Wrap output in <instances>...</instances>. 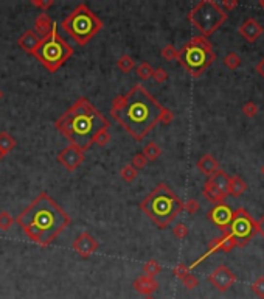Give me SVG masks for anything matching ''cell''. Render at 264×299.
Listing matches in <instances>:
<instances>
[{"label":"cell","instance_id":"836d02e7","mask_svg":"<svg viewBox=\"0 0 264 299\" xmlns=\"http://www.w3.org/2000/svg\"><path fill=\"white\" fill-rule=\"evenodd\" d=\"M252 292L257 295L260 299H264V276H260L252 284Z\"/></svg>","mask_w":264,"mask_h":299},{"label":"cell","instance_id":"ac0fdd59","mask_svg":"<svg viewBox=\"0 0 264 299\" xmlns=\"http://www.w3.org/2000/svg\"><path fill=\"white\" fill-rule=\"evenodd\" d=\"M207 181H210V183H211L216 188H219L221 192H224V193H227V195H229V183H230V176H229L224 170H216L211 176H209V179H207Z\"/></svg>","mask_w":264,"mask_h":299},{"label":"cell","instance_id":"9a60e30c","mask_svg":"<svg viewBox=\"0 0 264 299\" xmlns=\"http://www.w3.org/2000/svg\"><path fill=\"white\" fill-rule=\"evenodd\" d=\"M41 36H39L35 30H27L25 33H23L20 37H19V47L25 52V53H30L33 55V52L36 50V47L39 45V42H41Z\"/></svg>","mask_w":264,"mask_h":299},{"label":"cell","instance_id":"f907efd6","mask_svg":"<svg viewBox=\"0 0 264 299\" xmlns=\"http://www.w3.org/2000/svg\"><path fill=\"white\" fill-rule=\"evenodd\" d=\"M263 235H264V232H263Z\"/></svg>","mask_w":264,"mask_h":299},{"label":"cell","instance_id":"4fadbf2b","mask_svg":"<svg viewBox=\"0 0 264 299\" xmlns=\"http://www.w3.org/2000/svg\"><path fill=\"white\" fill-rule=\"evenodd\" d=\"M73 249H75V253H78L79 256H81L83 259H87V257H90L93 253H97L100 245H98V242L95 240V237L92 234L89 232H81L78 235V237L75 239L73 242Z\"/></svg>","mask_w":264,"mask_h":299},{"label":"cell","instance_id":"44dd1931","mask_svg":"<svg viewBox=\"0 0 264 299\" xmlns=\"http://www.w3.org/2000/svg\"><path fill=\"white\" fill-rule=\"evenodd\" d=\"M247 190V183L241 176H231L229 183V195L241 196Z\"/></svg>","mask_w":264,"mask_h":299},{"label":"cell","instance_id":"5bb4252c","mask_svg":"<svg viewBox=\"0 0 264 299\" xmlns=\"http://www.w3.org/2000/svg\"><path fill=\"white\" fill-rule=\"evenodd\" d=\"M263 33H264L263 25L253 18H249L247 20H244L243 25L239 27V35H241L246 41L250 42V44L255 42V41H258Z\"/></svg>","mask_w":264,"mask_h":299},{"label":"cell","instance_id":"681fc988","mask_svg":"<svg viewBox=\"0 0 264 299\" xmlns=\"http://www.w3.org/2000/svg\"><path fill=\"white\" fill-rule=\"evenodd\" d=\"M146 299H154V298H153V296H148Z\"/></svg>","mask_w":264,"mask_h":299},{"label":"cell","instance_id":"e575fe53","mask_svg":"<svg viewBox=\"0 0 264 299\" xmlns=\"http://www.w3.org/2000/svg\"><path fill=\"white\" fill-rule=\"evenodd\" d=\"M182 284H183V287H185L187 290H194L199 285V279L194 276V274L188 273L187 276L182 279Z\"/></svg>","mask_w":264,"mask_h":299},{"label":"cell","instance_id":"1f68e13d","mask_svg":"<svg viewBox=\"0 0 264 299\" xmlns=\"http://www.w3.org/2000/svg\"><path fill=\"white\" fill-rule=\"evenodd\" d=\"M146 164H148V159L145 156H143L141 153H137L134 157H132V161H131V165L135 168V170H141V168H145L146 167Z\"/></svg>","mask_w":264,"mask_h":299},{"label":"cell","instance_id":"ba28073f","mask_svg":"<svg viewBox=\"0 0 264 299\" xmlns=\"http://www.w3.org/2000/svg\"><path fill=\"white\" fill-rule=\"evenodd\" d=\"M187 19L201 33V36L209 39V36L224 25V22L227 20V13L213 0H201L188 13Z\"/></svg>","mask_w":264,"mask_h":299},{"label":"cell","instance_id":"6da1fadb","mask_svg":"<svg viewBox=\"0 0 264 299\" xmlns=\"http://www.w3.org/2000/svg\"><path fill=\"white\" fill-rule=\"evenodd\" d=\"M163 111L165 108L143 84H135L124 95H115L110 105V115L137 142L145 139L160 123Z\"/></svg>","mask_w":264,"mask_h":299},{"label":"cell","instance_id":"ab89813d","mask_svg":"<svg viewBox=\"0 0 264 299\" xmlns=\"http://www.w3.org/2000/svg\"><path fill=\"white\" fill-rule=\"evenodd\" d=\"M153 78L158 84H162V83H165L168 80V72H166L165 69H162V67H157V69H154Z\"/></svg>","mask_w":264,"mask_h":299},{"label":"cell","instance_id":"2e32d148","mask_svg":"<svg viewBox=\"0 0 264 299\" xmlns=\"http://www.w3.org/2000/svg\"><path fill=\"white\" fill-rule=\"evenodd\" d=\"M134 288H135V292H139L141 295L151 296L154 292L158 290V282L154 278H149V276H145V274H141V276H139L134 280Z\"/></svg>","mask_w":264,"mask_h":299},{"label":"cell","instance_id":"d6986e66","mask_svg":"<svg viewBox=\"0 0 264 299\" xmlns=\"http://www.w3.org/2000/svg\"><path fill=\"white\" fill-rule=\"evenodd\" d=\"M52 27H53V20L49 18V14L39 13V16L35 19V31H36V33L41 37H44L45 35L50 33Z\"/></svg>","mask_w":264,"mask_h":299},{"label":"cell","instance_id":"c3c4849f","mask_svg":"<svg viewBox=\"0 0 264 299\" xmlns=\"http://www.w3.org/2000/svg\"><path fill=\"white\" fill-rule=\"evenodd\" d=\"M261 173H263V175H264V165H263V167H261Z\"/></svg>","mask_w":264,"mask_h":299},{"label":"cell","instance_id":"ee69618b","mask_svg":"<svg viewBox=\"0 0 264 299\" xmlns=\"http://www.w3.org/2000/svg\"><path fill=\"white\" fill-rule=\"evenodd\" d=\"M255 69H257V72L264 78V58L258 62V64H257V67H255Z\"/></svg>","mask_w":264,"mask_h":299},{"label":"cell","instance_id":"7402d4cb","mask_svg":"<svg viewBox=\"0 0 264 299\" xmlns=\"http://www.w3.org/2000/svg\"><path fill=\"white\" fill-rule=\"evenodd\" d=\"M16 147V139L10 134L8 131L0 132V151H3L5 156L8 153H11Z\"/></svg>","mask_w":264,"mask_h":299},{"label":"cell","instance_id":"30bf717a","mask_svg":"<svg viewBox=\"0 0 264 299\" xmlns=\"http://www.w3.org/2000/svg\"><path fill=\"white\" fill-rule=\"evenodd\" d=\"M209 282L218 290L219 293H226L227 290L236 282V274L231 271L229 266L219 265L209 274Z\"/></svg>","mask_w":264,"mask_h":299},{"label":"cell","instance_id":"f6af8a7d","mask_svg":"<svg viewBox=\"0 0 264 299\" xmlns=\"http://www.w3.org/2000/svg\"><path fill=\"white\" fill-rule=\"evenodd\" d=\"M258 5L263 8V10H264V0H260V2H258Z\"/></svg>","mask_w":264,"mask_h":299},{"label":"cell","instance_id":"7bdbcfd3","mask_svg":"<svg viewBox=\"0 0 264 299\" xmlns=\"http://www.w3.org/2000/svg\"><path fill=\"white\" fill-rule=\"evenodd\" d=\"M219 5L226 13H230L231 10H235V8L238 6V2H236V0H231V2H230V0H224V2H221Z\"/></svg>","mask_w":264,"mask_h":299},{"label":"cell","instance_id":"f1b7e54d","mask_svg":"<svg viewBox=\"0 0 264 299\" xmlns=\"http://www.w3.org/2000/svg\"><path fill=\"white\" fill-rule=\"evenodd\" d=\"M153 74H154V69L149 62H141V64H139L137 75H139L140 80H149V78L153 76Z\"/></svg>","mask_w":264,"mask_h":299},{"label":"cell","instance_id":"8d00e7d4","mask_svg":"<svg viewBox=\"0 0 264 299\" xmlns=\"http://www.w3.org/2000/svg\"><path fill=\"white\" fill-rule=\"evenodd\" d=\"M188 273H190V266H187L185 263H179V265H176L174 268H173V274L177 279H180V280L185 278Z\"/></svg>","mask_w":264,"mask_h":299},{"label":"cell","instance_id":"7dc6e473","mask_svg":"<svg viewBox=\"0 0 264 299\" xmlns=\"http://www.w3.org/2000/svg\"><path fill=\"white\" fill-rule=\"evenodd\" d=\"M2 98H3V91L0 89V100H2Z\"/></svg>","mask_w":264,"mask_h":299},{"label":"cell","instance_id":"5b68a950","mask_svg":"<svg viewBox=\"0 0 264 299\" xmlns=\"http://www.w3.org/2000/svg\"><path fill=\"white\" fill-rule=\"evenodd\" d=\"M73 47L58 33V27L56 22H53V27L49 35H45L36 50L33 52V56L41 62V64L49 70V72H56L59 70L64 62H67L69 58L73 56Z\"/></svg>","mask_w":264,"mask_h":299},{"label":"cell","instance_id":"83f0119b","mask_svg":"<svg viewBox=\"0 0 264 299\" xmlns=\"http://www.w3.org/2000/svg\"><path fill=\"white\" fill-rule=\"evenodd\" d=\"M143 271H145V276L156 278L157 274L162 271V266L158 265L157 261H148L145 265H143Z\"/></svg>","mask_w":264,"mask_h":299},{"label":"cell","instance_id":"d6a6232c","mask_svg":"<svg viewBox=\"0 0 264 299\" xmlns=\"http://www.w3.org/2000/svg\"><path fill=\"white\" fill-rule=\"evenodd\" d=\"M258 111H260V108L257 106V103H253L252 100H249L243 106V112H244L246 117H255V115L258 114Z\"/></svg>","mask_w":264,"mask_h":299},{"label":"cell","instance_id":"7a4b0ae2","mask_svg":"<svg viewBox=\"0 0 264 299\" xmlns=\"http://www.w3.org/2000/svg\"><path fill=\"white\" fill-rule=\"evenodd\" d=\"M16 223L31 242L47 248L71 223V218L49 193L42 192L20 212Z\"/></svg>","mask_w":264,"mask_h":299},{"label":"cell","instance_id":"7c38bea8","mask_svg":"<svg viewBox=\"0 0 264 299\" xmlns=\"http://www.w3.org/2000/svg\"><path fill=\"white\" fill-rule=\"evenodd\" d=\"M58 162L66 170L75 171L79 167V165L84 162V151H81V150L73 147V145H69V147H66V148L59 151Z\"/></svg>","mask_w":264,"mask_h":299},{"label":"cell","instance_id":"e0dca14e","mask_svg":"<svg viewBox=\"0 0 264 299\" xmlns=\"http://www.w3.org/2000/svg\"><path fill=\"white\" fill-rule=\"evenodd\" d=\"M202 195H204V198L207 201H210L213 203L214 206L216 204H221V203H226V198H227V193H224L221 192L219 188H216L210 181H205V184H204V188H202Z\"/></svg>","mask_w":264,"mask_h":299},{"label":"cell","instance_id":"4dcf8cb0","mask_svg":"<svg viewBox=\"0 0 264 299\" xmlns=\"http://www.w3.org/2000/svg\"><path fill=\"white\" fill-rule=\"evenodd\" d=\"M177 55H179V50L176 49L173 44H166L163 49H162V56L166 59V61H174L177 59Z\"/></svg>","mask_w":264,"mask_h":299},{"label":"cell","instance_id":"74e56055","mask_svg":"<svg viewBox=\"0 0 264 299\" xmlns=\"http://www.w3.org/2000/svg\"><path fill=\"white\" fill-rule=\"evenodd\" d=\"M173 234H174V237H177V239H185L187 235H188V227L183 224V223H179V224H176L173 227Z\"/></svg>","mask_w":264,"mask_h":299},{"label":"cell","instance_id":"d590c367","mask_svg":"<svg viewBox=\"0 0 264 299\" xmlns=\"http://www.w3.org/2000/svg\"><path fill=\"white\" fill-rule=\"evenodd\" d=\"M199 209H201V204H199L196 200H188L183 203V206H182V210H185L188 212V214H196V212H199Z\"/></svg>","mask_w":264,"mask_h":299},{"label":"cell","instance_id":"9c48e42d","mask_svg":"<svg viewBox=\"0 0 264 299\" xmlns=\"http://www.w3.org/2000/svg\"><path fill=\"white\" fill-rule=\"evenodd\" d=\"M260 232V223L246 209H238L233 212L231 222L227 227V234L235 239L238 248H243L249 243L255 235Z\"/></svg>","mask_w":264,"mask_h":299},{"label":"cell","instance_id":"bcb514c9","mask_svg":"<svg viewBox=\"0 0 264 299\" xmlns=\"http://www.w3.org/2000/svg\"><path fill=\"white\" fill-rule=\"evenodd\" d=\"M3 157H5V153H3V151H0V161H2Z\"/></svg>","mask_w":264,"mask_h":299},{"label":"cell","instance_id":"8fae6325","mask_svg":"<svg viewBox=\"0 0 264 299\" xmlns=\"http://www.w3.org/2000/svg\"><path fill=\"white\" fill-rule=\"evenodd\" d=\"M231 217H233V210H231V207L226 203L216 204V206H213L209 210V214H207V218H209L216 227H219L222 232H227V227L231 222Z\"/></svg>","mask_w":264,"mask_h":299},{"label":"cell","instance_id":"f35d334b","mask_svg":"<svg viewBox=\"0 0 264 299\" xmlns=\"http://www.w3.org/2000/svg\"><path fill=\"white\" fill-rule=\"evenodd\" d=\"M110 142V134H109V130L101 131L100 134L95 137V144L100 145V147H106Z\"/></svg>","mask_w":264,"mask_h":299},{"label":"cell","instance_id":"ffe728a7","mask_svg":"<svg viewBox=\"0 0 264 299\" xmlns=\"http://www.w3.org/2000/svg\"><path fill=\"white\" fill-rule=\"evenodd\" d=\"M197 168L201 170L204 175L211 176L216 170H219V164L211 154H204L201 159L197 161Z\"/></svg>","mask_w":264,"mask_h":299},{"label":"cell","instance_id":"603a6c76","mask_svg":"<svg viewBox=\"0 0 264 299\" xmlns=\"http://www.w3.org/2000/svg\"><path fill=\"white\" fill-rule=\"evenodd\" d=\"M218 246H219V251H222V253H230L231 249L238 248L235 239L227 232H224L221 237H218Z\"/></svg>","mask_w":264,"mask_h":299},{"label":"cell","instance_id":"b9f144b4","mask_svg":"<svg viewBox=\"0 0 264 299\" xmlns=\"http://www.w3.org/2000/svg\"><path fill=\"white\" fill-rule=\"evenodd\" d=\"M174 119V114L170 111L168 108H165V111L162 114V117H160V123H163V125H170Z\"/></svg>","mask_w":264,"mask_h":299},{"label":"cell","instance_id":"cb8c5ba5","mask_svg":"<svg viewBox=\"0 0 264 299\" xmlns=\"http://www.w3.org/2000/svg\"><path fill=\"white\" fill-rule=\"evenodd\" d=\"M141 154L146 157L148 162L149 161H156L160 157V154H162V148H160L156 142H148L145 145V148H143V151Z\"/></svg>","mask_w":264,"mask_h":299},{"label":"cell","instance_id":"8992f818","mask_svg":"<svg viewBox=\"0 0 264 299\" xmlns=\"http://www.w3.org/2000/svg\"><path fill=\"white\" fill-rule=\"evenodd\" d=\"M177 61L191 76L197 78L216 61V55L213 52L211 42L199 35L191 37L179 50Z\"/></svg>","mask_w":264,"mask_h":299},{"label":"cell","instance_id":"3957f363","mask_svg":"<svg viewBox=\"0 0 264 299\" xmlns=\"http://www.w3.org/2000/svg\"><path fill=\"white\" fill-rule=\"evenodd\" d=\"M110 123L89 100L81 97L54 122V128L66 137L70 145L81 151L89 150L95 144L101 131L109 130Z\"/></svg>","mask_w":264,"mask_h":299},{"label":"cell","instance_id":"52a82bcc","mask_svg":"<svg viewBox=\"0 0 264 299\" xmlns=\"http://www.w3.org/2000/svg\"><path fill=\"white\" fill-rule=\"evenodd\" d=\"M105 27L100 18H97L86 3H79L66 19L61 22V28L70 35V37L76 41L78 45L89 44L93 36Z\"/></svg>","mask_w":264,"mask_h":299},{"label":"cell","instance_id":"484cf974","mask_svg":"<svg viewBox=\"0 0 264 299\" xmlns=\"http://www.w3.org/2000/svg\"><path fill=\"white\" fill-rule=\"evenodd\" d=\"M241 62H243V59L236 52H230L226 55V58H224V66L230 70H236L239 66H241Z\"/></svg>","mask_w":264,"mask_h":299},{"label":"cell","instance_id":"f546056e","mask_svg":"<svg viewBox=\"0 0 264 299\" xmlns=\"http://www.w3.org/2000/svg\"><path fill=\"white\" fill-rule=\"evenodd\" d=\"M13 224H14V218L11 217L10 212H6V210L0 212V231L11 229Z\"/></svg>","mask_w":264,"mask_h":299},{"label":"cell","instance_id":"d4e9b609","mask_svg":"<svg viewBox=\"0 0 264 299\" xmlns=\"http://www.w3.org/2000/svg\"><path fill=\"white\" fill-rule=\"evenodd\" d=\"M117 67L122 70L123 74H129L135 67V61L129 56V55H122L117 61Z\"/></svg>","mask_w":264,"mask_h":299},{"label":"cell","instance_id":"277c9868","mask_svg":"<svg viewBox=\"0 0 264 299\" xmlns=\"http://www.w3.org/2000/svg\"><path fill=\"white\" fill-rule=\"evenodd\" d=\"M182 200L166 184H158L140 203V209L160 229H165L174 222V218L182 212Z\"/></svg>","mask_w":264,"mask_h":299},{"label":"cell","instance_id":"60d3db41","mask_svg":"<svg viewBox=\"0 0 264 299\" xmlns=\"http://www.w3.org/2000/svg\"><path fill=\"white\" fill-rule=\"evenodd\" d=\"M31 5H35L36 8H39V10H42L45 13L50 6L54 5V0H31Z\"/></svg>","mask_w":264,"mask_h":299},{"label":"cell","instance_id":"4316f807","mask_svg":"<svg viewBox=\"0 0 264 299\" xmlns=\"http://www.w3.org/2000/svg\"><path fill=\"white\" fill-rule=\"evenodd\" d=\"M120 175H122V179L126 181V183H132V181L137 179L139 176V170H135L131 164L124 165V167L122 168V171H120Z\"/></svg>","mask_w":264,"mask_h":299}]
</instances>
